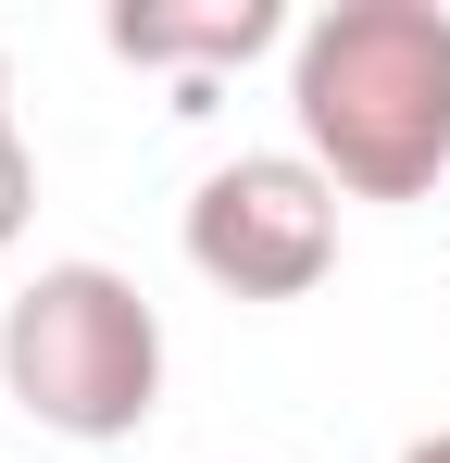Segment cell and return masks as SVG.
I'll return each mask as SVG.
<instances>
[{
  "label": "cell",
  "instance_id": "cell-1",
  "mask_svg": "<svg viewBox=\"0 0 450 463\" xmlns=\"http://www.w3.org/2000/svg\"><path fill=\"white\" fill-rule=\"evenodd\" d=\"M300 138L351 201H426L450 175V13L438 0H338L300 25Z\"/></svg>",
  "mask_w": 450,
  "mask_h": 463
},
{
  "label": "cell",
  "instance_id": "cell-2",
  "mask_svg": "<svg viewBox=\"0 0 450 463\" xmlns=\"http://www.w3.org/2000/svg\"><path fill=\"white\" fill-rule=\"evenodd\" d=\"M0 388L63 439H138L163 401V313L113 263H51L0 313Z\"/></svg>",
  "mask_w": 450,
  "mask_h": 463
},
{
  "label": "cell",
  "instance_id": "cell-3",
  "mask_svg": "<svg viewBox=\"0 0 450 463\" xmlns=\"http://www.w3.org/2000/svg\"><path fill=\"white\" fill-rule=\"evenodd\" d=\"M188 263L225 301H300L338 263V188L313 163H225L188 201Z\"/></svg>",
  "mask_w": 450,
  "mask_h": 463
},
{
  "label": "cell",
  "instance_id": "cell-4",
  "mask_svg": "<svg viewBox=\"0 0 450 463\" xmlns=\"http://www.w3.org/2000/svg\"><path fill=\"white\" fill-rule=\"evenodd\" d=\"M126 63H250L276 51V0H213V13H113Z\"/></svg>",
  "mask_w": 450,
  "mask_h": 463
},
{
  "label": "cell",
  "instance_id": "cell-5",
  "mask_svg": "<svg viewBox=\"0 0 450 463\" xmlns=\"http://www.w3.org/2000/svg\"><path fill=\"white\" fill-rule=\"evenodd\" d=\"M25 201H38V163H25V138H13V113H0V250L25 238Z\"/></svg>",
  "mask_w": 450,
  "mask_h": 463
},
{
  "label": "cell",
  "instance_id": "cell-6",
  "mask_svg": "<svg viewBox=\"0 0 450 463\" xmlns=\"http://www.w3.org/2000/svg\"><path fill=\"white\" fill-rule=\"evenodd\" d=\"M400 463H450V439H413V451H400Z\"/></svg>",
  "mask_w": 450,
  "mask_h": 463
}]
</instances>
